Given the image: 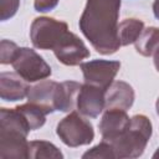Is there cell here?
<instances>
[{"instance_id": "obj_8", "label": "cell", "mask_w": 159, "mask_h": 159, "mask_svg": "<svg viewBox=\"0 0 159 159\" xmlns=\"http://www.w3.org/2000/svg\"><path fill=\"white\" fill-rule=\"evenodd\" d=\"M56 58L65 66H78L89 57V50L73 32L68 31L53 50Z\"/></svg>"}, {"instance_id": "obj_13", "label": "cell", "mask_w": 159, "mask_h": 159, "mask_svg": "<svg viewBox=\"0 0 159 159\" xmlns=\"http://www.w3.org/2000/svg\"><path fill=\"white\" fill-rule=\"evenodd\" d=\"M134 89L124 81H113L106 91V108H119L128 111L134 103Z\"/></svg>"}, {"instance_id": "obj_24", "label": "cell", "mask_w": 159, "mask_h": 159, "mask_svg": "<svg viewBox=\"0 0 159 159\" xmlns=\"http://www.w3.org/2000/svg\"><path fill=\"white\" fill-rule=\"evenodd\" d=\"M153 57H154V66H155V68H157V71L159 72V48L154 52V55H153Z\"/></svg>"}, {"instance_id": "obj_16", "label": "cell", "mask_w": 159, "mask_h": 159, "mask_svg": "<svg viewBox=\"0 0 159 159\" xmlns=\"http://www.w3.org/2000/svg\"><path fill=\"white\" fill-rule=\"evenodd\" d=\"M144 30V22L139 19H125L122 22H119L118 26V39L120 42V46H128L130 43H134L140 34Z\"/></svg>"}, {"instance_id": "obj_3", "label": "cell", "mask_w": 159, "mask_h": 159, "mask_svg": "<svg viewBox=\"0 0 159 159\" xmlns=\"http://www.w3.org/2000/svg\"><path fill=\"white\" fill-rule=\"evenodd\" d=\"M152 133V122L147 116H133L125 132L113 142H109L113 147L116 159H134L140 157L147 148Z\"/></svg>"}, {"instance_id": "obj_19", "label": "cell", "mask_w": 159, "mask_h": 159, "mask_svg": "<svg viewBox=\"0 0 159 159\" xmlns=\"http://www.w3.org/2000/svg\"><path fill=\"white\" fill-rule=\"evenodd\" d=\"M83 159H88V158H93V159H116L114 155V150L113 147L109 142L102 140L99 144L92 147L89 150H87L83 155Z\"/></svg>"}, {"instance_id": "obj_12", "label": "cell", "mask_w": 159, "mask_h": 159, "mask_svg": "<svg viewBox=\"0 0 159 159\" xmlns=\"http://www.w3.org/2000/svg\"><path fill=\"white\" fill-rule=\"evenodd\" d=\"M30 86L16 72L0 73V97L6 102H16L27 97Z\"/></svg>"}, {"instance_id": "obj_2", "label": "cell", "mask_w": 159, "mask_h": 159, "mask_svg": "<svg viewBox=\"0 0 159 159\" xmlns=\"http://www.w3.org/2000/svg\"><path fill=\"white\" fill-rule=\"evenodd\" d=\"M31 128L16 108L0 109V158L29 159L27 134Z\"/></svg>"}, {"instance_id": "obj_22", "label": "cell", "mask_w": 159, "mask_h": 159, "mask_svg": "<svg viewBox=\"0 0 159 159\" xmlns=\"http://www.w3.org/2000/svg\"><path fill=\"white\" fill-rule=\"evenodd\" d=\"M60 0H34V7L37 12H48L53 10Z\"/></svg>"}, {"instance_id": "obj_11", "label": "cell", "mask_w": 159, "mask_h": 159, "mask_svg": "<svg viewBox=\"0 0 159 159\" xmlns=\"http://www.w3.org/2000/svg\"><path fill=\"white\" fill-rule=\"evenodd\" d=\"M58 82L51 80H42L39 83L30 86L27 93V101L40 106L47 114L56 112V98H57Z\"/></svg>"}, {"instance_id": "obj_26", "label": "cell", "mask_w": 159, "mask_h": 159, "mask_svg": "<svg viewBox=\"0 0 159 159\" xmlns=\"http://www.w3.org/2000/svg\"><path fill=\"white\" fill-rule=\"evenodd\" d=\"M153 158H154V159H157V158H159V148H158V149L155 150V153L153 154Z\"/></svg>"}, {"instance_id": "obj_17", "label": "cell", "mask_w": 159, "mask_h": 159, "mask_svg": "<svg viewBox=\"0 0 159 159\" xmlns=\"http://www.w3.org/2000/svg\"><path fill=\"white\" fill-rule=\"evenodd\" d=\"M62 159V152L51 142L32 140L29 143V159Z\"/></svg>"}, {"instance_id": "obj_6", "label": "cell", "mask_w": 159, "mask_h": 159, "mask_svg": "<svg viewBox=\"0 0 159 159\" xmlns=\"http://www.w3.org/2000/svg\"><path fill=\"white\" fill-rule=\"evenodd\" d=\"M11 65L15 72L29 83L46 80L52 73L51 66L30 47H20Z\"/></svg>"}, {"instance_id": "obj_20", "label": "cell", "mask_w": 159, "mask_h": 159, "mask_svg": "<svg viewBox=\"0 0 159 159\" xmlns=\"http://www.w3.org/2000/svg\"><path fill=\"white\" fill-rule=\"evenodd\" d=\"M19 46L10 41V40H1L0 42V63L1 65H10L12 63L17 51H19Z\"/></svg>"}, {"instance_id": "obj_7", "label": "cell", "mask_w": 159, "mask_h": 159, "mask_svg": "<svg viewBox=\"0 0 159 159\" xmlns=\"http://www.w3.org/2000/svg\"><path fill=\"white\" fill-rule=\"evenodd\" d=\"M80 66L86 83L107 91L120 68V62L111 60H92L82 62Z\"/></svg>"}, {"instance_id": "obj_18", "label": "cell", "mask_w": 159, "mask_h": 159, "mask_svg": "<svg viewBox=\"0 0 159 159\" xmlns=\"http://www.w3.org/2000/svg\"><path fill=\"white\" fill-rule=\"evenodd\" d=\"M19 112L22 113V116L26 118L31 130H36V129H40L45 122H46V116L47 113L37 104L35 103H31V102H27L25 104H20V106H16L15 107Z\"/></svg>"}, {"instance_id": "obj_9", "label": "cell", "mask_w": 159, "mask_h": 159, "mask_svg": "<svg viewBox=\"0 0 159 159\" xmlns=\"http://www.w3.org/2000/svg\"><path fill=\"white\" fill-rule=\"evenodd\" d=\"M106 108V91L89 83H83L77 94L76 111L87 118H97Z\"/></svg>"}, {"instance_id": "obj_1", "label": "cell", "mask_w": 159, "mask_h": 159, "mask_svg": "<svg viewBox=\"0 0 159 159\" xmlns=\"http://www.w3.org/2000/svg\"><path fill=\"white\" fill-rule=\"evenodd\" d=\"M122 0H87L80 17V30L101 55H112L120 47L118 19Z\"/></svg>"}, {"instance_id": "obj_21", "label": "cell", "mask_w": 159, "mask_h": 159, "mask_svg": "<svg viewBox=\"0 0 159 159\" xmlns=\"http://www.w3.org/2000/svg\"><path fill=\"white\" fill-rule=\"evenodd\" d=\"M20 6V0H0V19L1 21L10 20L15 16Z\"/></svg>"}, {"instance_id": "obj_23", "label": "cell", "mask_w": 159, "mask_h": 159, "mask_svg": "<svg viewBox=\"0 0 159 159\" xmlns=\"http://www.w3.org/2000/svg\"><path fill=\"white\" fill-rule=\"evenodd\" d=\"M153 14L159 20V0H154L153 1Z\"/></svg>"}, {"instance_id": "obj_14", "label": "cell", "mask_w": 159, "mask_h": 159, "mask_svg": "<svg viewBox=\"0 0 159 159\" xmlns=\"http://www.w3.org/2000/svg\"><path fill=\"white\" fill-rule=\"evenodd\" d=\"M81 86L82 84L76 81H65L61 83L58 82L56 112H72L76 109V99Z\"/></svg>"}, {"instance_id": "obj_15", "label": "cell", "mask_w": 159, "mask_h": 159, "mask_svg": "<svg viewBox=\"0 0 159 159\" xmlns=\"http://www.w3.org/2000/svg\"><path fill=\"white\" fill-rule=\"evenodd\" d=\"M135 51L144 56L149 57L153 56L154 52L159 48V27L155 26H149L144 27L143 32L138 37V40L134 42Z\"/></svg>"}, {"instance_id": "obj_5", "label": "cell", "mask_w": 159, "mask_h": 159, "mask_svg": "<svg viewBox=\"0 0 159 159\" xmlns=\"http://www.w3.org/2000/svg\"><path fill=\"white\" fill-rule=\"evenodd\" d=\"M68 32V26L65 21L53 17H36L30 27V40L34 47L39 50H55L65 35Z\"/></svg>"}, {"instance_id": "obj_25", "label": "cell", "mask_w": 159, "mask_h": 159, "mask_svg": "<svg viewBox=\"0 0 159 159\" xmlns=\"http://www.w3.org/2000/svg\"><path fill=\"white\" fill-rule=\"evenodd\" d=\"M155 109H157V113H158V116H159V97H158L157 103H155Z\"/></svg>"}, {"instance_id": "obj_4", "label": "cell", "mask_w": 159, "mask_h": 159, "mask_svg": "<svg viewBox=\"0 0 159 159\" xmlns=\"http://www.w3.org/2000/svg\"><path fill=\"white\" fill-rule=\"evenodd\" d=\"M56 134L70 148L87 145L94 139V129L89 120L84 118L78 111L68 112L56 127Z\"/></svg>"}, {"instance_id": "obj_10", "label": "cell", "mask_w": 159, "mask_h": 159, "mask_svg": "<svg viewBox=\"0 0 159 159\" xmlns=\"http://www.w3.org/2000/svg\"><path fill=\"white\" fill-rule=\"evenodd\" d=\"M129 123L130 118L127 114V111L119 108L106 109L98 124L102 140L113 142L125 132V129L129 127Z\"/></svg>"}]
</instances>
